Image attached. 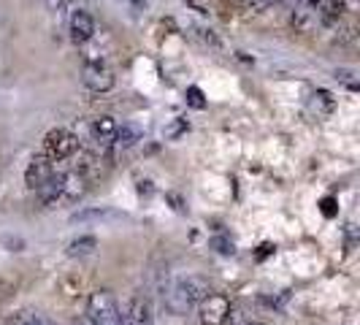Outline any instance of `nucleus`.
<instances>
[{
  "instance_id": "1",
  "label": "nucleus",
  "mask_w": 360,
  "mask_h": 325,
  "mask_svg": "<svg viewBox=\"0 0 360 325\" xmlns=\"http://www.w3.org/2000/svg\"><path fill=\"white\" fill-rule=\"evenodd\" d=\"M212 293V285H209V279H203V276H187V279H179V282H174L171 288L165 290V295H162V304L165 309L171 312V314H187L190 309H195Z\"/></svg>"
},
{
  "instance_id": "2",
  "label": "nucleus",
  "mask_w": 360,
  "mask_h": 325,
  "mask_svg": "<svg viewBox=\"0 0 360 325\" xmlns=\"http://www.w3.org/2000/svg\"><path fill=\"white\" fill-rule=\"evenodd\" d=\"M82 79H84V87L92 92H108L111 87H114V71L108 68L106 60H103L98 52L87 54Z\"/></svg>"
},
{
  "instance_id": "3",
  "label": "nucleus",
  "mask_w": 360,
  "mask_h": 325,
  "mask_svg": "<svg viewBox=\"0 0 360 325\" xmlns=\"http://www.w3.org/2000/svg\"><path fill=\"white\" fill-rule=\"evenodd\" d=\"M76 149H79V139L73 136L68 127H54L44 139V152H46L49 160H65V158H71Z\"/></svg>"
},
{
  "instance_id": "4",
  "label": "nucleus",
  "mask_w": 360,
  "mask_h": 325,
  "mask_svg": "<svg viewBox=\"0 0 360 325\" xmlns=\"http://www.w3.org/2000/svg\"><path fill=\"white\" fill-rule=\"evenodd\" d=\"M87 314L95 325H117L120 307L108 290H95L87 301Z\"/></svg>"
},
{
  "instance_id": "5",
  "label": "nucleus",
  "mask_w": 360,
  "mask_h": 325,
  "mask_svg": "<svg viewBox=\"0 0 360 325\" xmlns=\"http://www.w3.org/2000/svg\"><path fill=\"white\" fill-rule=\"evenodd\" d=\"M231 314V301L225 295H206L198 304V320L200 325H225Z\"/></svg>"
},
{
  "instance_id": "6",
  "label": "nucleus",
  "mask_w": 360,
  "mask_h": 325,
  "mask_svg": "<svg viewBox=\"0 0 360 325\" xmlns=\"http://www.w3.org/2000/svg\"><path fill=\"white\" fill-rule=\"evenodd\" d=\"M152 323H155L152 304L146 298H141V295L130 298L125 307L120 309V314H117V325H152Z\"/></svg>"
},
{
  "instance_id": "7",
  "label": "nucleus",
  "mask_w": 360,
  "mask_h": 325,
  "mask_svg": "<svg viewBox=\"0 0 360 325\" xmlns=\"http://www.w3.org/2000/svg\"><path fill=\"white\" fill-rule=\"evenodd\" d=\"M290 27L295 33H314L320 27V19H317V0H304L298 6H292V14H290Z\"/></svg>"
},
{
  "instance_id": "8",
  "label": "nucleus",
  "mask_w": 360,
  "mask_h": 325,
  "mask_svg": "<svg viewBox=\"0 0 360 325\" xmlns=\"http://www.w3.org/2000/svg\"><path fill=\"white\" fill-rule=\"evenodd\" d=\"M68 30H71L73 44L84 46V44L92 41V36H95V22H92V17L84 8H76L71 14V19H68Z\"/></svg>"
},
{
  "instance_id": "9",
  "label": "nucleus",
  "mask_w": 360,
  "mask_h": 325,
  "mask_svg": "<svg viewBox=\"0 0 360 325\" xmlns=\"http://www.w3.org/2000/svg\"><path fill=\"white\" fill-rule=\"evenodd\" d=\"M63 187H65V171H52L49 179L38 187V198L44 206H57L63 200Z\"/></svg>"
},
{
  "instance_id": "10",
  "label": "nucleus",
  "mask_w": 360,
  "mask_h": 325,
  "mask_svg": "<svg viewBox=\"0 0 360 325\" xmlns=\"http://www.w3.org/2000/svg\"><path fill=\"white\" fill-rule=\"evenodd\" d=\"M52 162H49V158L46 155H38V158H33L30 160V165H27V171H25V181H27V187H33V190H38L44 181L49 179V174H52Z\"/></svg>"
},
{
  "instance_id": "11",
  "label": "nucleus",
  "mask_w": 360,
  "mask_h": 325,
  "mask_svg": "<svg viewBox=\"0 0 360 325\" xmlns=\"http://www.w3.org/2000/svg\"><path fill=\"white\" fill-rule=\"evenodd\" d=\"M333 108H336V98H333L328 90H317V92H311V95H309V111H311L317 120L330 117V114H333Z\"/></svg>"
},
{
  "instance_id": "12",
  "label": "nucleus",
  "mask_w": 360,
  "mask_h": 325,
  "mask_svg": "<svg viewBox=\"0 0 360 325\" xmlns=\"http://www.w3.org/2000/svg\"><path fill=\"white\" fill-rule=\"evenodd\" d=\"M87 190V179L79 174V171H65V187H63V200H79Z\"/></svg>"
},
{
  "instance_id": "13",
  "label": "nucleus",
  "mask_w": 360,
  "mask_h": 325,
  "mask_svg": "<svg viewBox=\"0 0 360 325\" xmlns=\"http://www.w3.org/2000/svg\"><path fill=\"white\" fill-rule=\"evenodd\" d=\"M92 136L98 139V141H114V136H117V120L114 117H108V114H101V117H95L92 120Z\"/></svg>"
},
{
  "instance_id": "14",
  "label": "nucleus",
  "mask_w": 360,
  "mask_h": 325,
  "mask_svg": "<svg viewBox=\"0 0 360 325\" xmlns=\"http://www.w3.org/2000/svg\"><path fill=\"white\" fill-rule=\"evenodd\" d=\"M98 250V238L95 236H79V238H73L71 244H68V255L71 257H87Z\"/></svg>"
},
{
  "instance_id": "15",
  "label": "nucleus",
  "mask_w": 360,
  "mask_h": 325,
  "mask_svg": "<svg viewBox=\"0 0 360 325\" xmlns=\"http://www.w3.org/2000/svg\"><path fill=\"white\" fill-rule=\"evenodd\" d=\"M114 141H117V146L127 149V146H133L136 141H141V130H139L136 125L117 127V136H114Z\"/></svg>"
},
{
  "instance_id": "16",
  "label": "nucleus",
  "mask_w": 360,
  "mask_h": 325,
  "mask_svg": "<svg viewBox=\"0 0 360 325\" xmlns=\"http://www.w3.org/2000/svg\"><path fill=\"white\" fill-rule=\"evenodd\" d=\"M336 76V82H342L347 90L358 92L360 90V82H358V73L352 71V68H339V71L333 73Z\"/></svg>"
},
{
  "instance_id": "17",
  "label": "nucleus",
  "mask_w": 360,
  "mask_h": 325,
  "mask_svg": "<svg viewBox=\"0 0 360 325\" xmlns=\"http://www.w3.org/2000/svg\"><path fill=\"white\" fill-rule=\"evenodd\" d=\"M103 217H111L106 209H92V212H82V215H73L71 222H87V219H103Z\"/></svg>"
},
{
  "instance_id": "18",
  "label": "nucleus",
  "mask_w": 360,
  "mask_h": 325,
  "mask_svg": "<svg viewBox=\"0 0 360 325\" xmlns=\"http://www.w3.org/2000/svg\"><path fill=\"white\" fill-rule=\"evenodd\" d=\"M187 98H190V103H193L195 108L206 106V101H203V92H200L198 87H190V90H187Z\"/></svg>"
},
{
  "instance_id": "19",
  "label": "nucleus",
  "mask_w": 360,
  "mask_h": 325,
  "mask_svg": "<svg viewBox=\"0 0 360 325\" xmlns=\"http://www.w3.org/2000/svg\"><path fill=\"white\" fill-rule=\"evenodd\" d=\"M212 244H214L222 255H233V241H228V238H214Z\"/></svg>"
},
{
  "instance_id": "20",
  "label": "nucleus",
  "mask_w": 360,
  "mask_h": 325,
  "mask_svg": "<svg viewBox=\"0 0 360 325\" xmlns=\"http://www.w3.org/2000/svg\"><path fill=\"white\" fill-rule=\"evenodd\" d=\"M198 33H200V38L209 44V46H214V49H219V46H222V44H219V38H217L212 30H198Z\"/></svg>"
},
{
  "instance_id": "21",
  "label": "nucleus",
  "mask_w": 360,
  "mask_h": 325,
  "mask_svg": "<svg viewBox=\"0 0 360 325\" xmlns=\"http://www.w3.org/2000/svg\"><path fill=\"white\" fill-rule=\"evenodd\" d=\"M11 325H36V317H33V314H19Z\"/></svg>"
},
{
  "instance_id": "22",
  "label": "nucleus",
  "mask_w": 360,
  "mask_h": 325,
  "mask_svg": "<svg viewBox=\"0 0 360 325\" xmlns=\"http://www.w3.org/2000/svg\"><path fill=\"white\" fill-rule=\"evenodd\" d=\"M46 6H49L52 11H60V8L65 6V0H46Z\"/></svg>"
},
{
  "instance_id": "23",
  "label": "nucleus",
  "mask_w": 360,
  "mask_h": 325,
  "mask_svg": "<svg viewBox=\"0 0 360 325\" xmlns=\"http://www.w3.org/2000/svg\"><path fill=\"white\" fill-rule=\"evenodd\" d=\"M168 200H174V209H176V212H184V206H181L179 196H168Z\"/></svg>"
},
{
  "instance_id": "24",
  "label": "nucleus",
  "mask_w": 360,
  "mask_h": 325,
  "mask_svg": "<svg viewBox=\"0 0 360 325\" xmlns=\"http://www.w3.org/2000/svg\"><path fill=\"white\" fill-rule=\"evenodd\" d=\"M36 325H57V323L49 320V317H36Z\"/></svg>"
},
{
  "instance_id": "25",
  "label": "nucleus",
  "mask_w": 360,
  "mask_h": 325,
  "mask_svg": "<svg viewBox=\"0 0 360 325\" xmlns=\"http://www.w3.org/2000/svg\"><path fill=\"white\" fill-rule=\"evenodd\" d=\"M325 215H333V200H325Z\"/></svg>"
},
{
  "instance_id": "26",
  "label": "nucleus",
  "mask_w": 360,
  "mask_h": 325,
  "mask_svg": "<svg viewBox=\"0 0 360 325\" xmlns=\"http://www.w3.org/2000/svg\"><path fill=\"white\" fill-rule=\"evenodd\" d=\"M247 325H263V323H250V320H247Z\"/></svg>"
},
{
  "instance_id": "27",
  "label": "nucleus",
  "mask_w": 360,
  "mask_h": 325,
  "mask_svg": "<svg viewBox=\"0 0 360 325\" xmlns=\"http://www.w3.org/2000/svg\"><path fill=\"white\" fill-rule=\"evenodd\" d=\"M139 3H141V0H139Z\"/></svg>"
}]
</instances>
